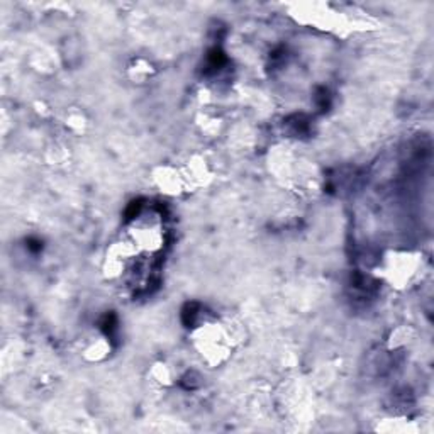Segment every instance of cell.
<instances>
[{
  "label": "cell",
  "mask_w": 434,
  "mask_h": 434,
  "mask_svg": "<svg viewBox=\"0 0 434 434\" xmlns=\"http://www.w3.org/2000/svg\"><path fill=\"white\" fill-rule=\"evenodd\" d=\"M415 268H418V261L414 260V258L402 255L399 258H395V261H390V263L387 265V275L390 277L392 282L397 283H404L409 282L410 277L415 273Z\"/></svg>",
  "instance_id": "6da1fadb"
}]
</instances>
